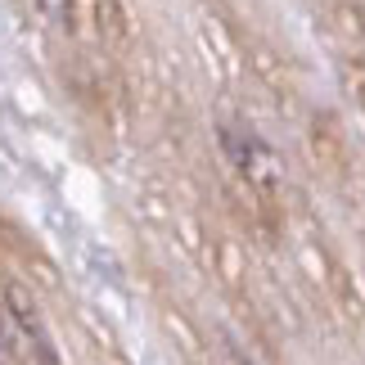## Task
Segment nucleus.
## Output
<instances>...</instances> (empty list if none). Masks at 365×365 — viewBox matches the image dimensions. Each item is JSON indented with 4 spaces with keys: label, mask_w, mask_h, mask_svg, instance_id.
<instances>
[{
    "label": "nucleus",
    "mask_w": 365,
    "mask_h": 365,
    "mask_svg": "<svg viewBox=\"0 0 365 365\" xmlns=\"http://www.w3.org/2000/svg\"><path fill=\"white\" fill-rule=\"evenodd\" d=\"M221 145H226V153H230V163L244 172V180L252 190H262V194H271L275 185H279V158L271 149L262 145L252 131H244V126H221Z\"/></svg>",
    "instance_id": "nucleus-1"
},
{
    "label": "nucleus",
    "mask_w": 365,
    "mask_h": 365,
    "mask_svg": "<svg viewBox=\"0 0 365 365\" xmlns=\"http://www.w3.org/2000/svg\"><path fill=\"white\" fill-rule=\"evenodd\" d=\"M307 149H312V158H316V167H320L325 176H343V167H347V145H343V135L334 131L325 118L312 126V135H307Z\"/></svg>",
    "instance_id": "nucleus-2"
},
{
    "label": "nucleus",
    "mask_w": 365,
    "mask_h": 365,
    "mask_svg": "<svg viewBox=\"0 0 365 365\" xmlns=\"http://www.w3.org/2000/svg\"><path fill=\"white\" fill-rule=\"evenodd\" d=\"M23 352V343H19V325H14V307L9 298H0V365H14Z\"/></svg>",
    "instance_id": "nucleus-3"
},
{
    "label": "nucleus",
    "mask_w": 365,
    "mask_h": 365,
    "mask_svg": "<svg viewBox=\"0 0 365 365\" xmlns=\"http://www.w3.org/2000/svg\"><path fill=\"white\" fill-rule=\"evenodd\" d=\"M32 5L41 9V19H50V23H59V27L73 23V0H32Z\"/></svg>",
    "instance_id": "nucleus-4"
}]
</instances>
